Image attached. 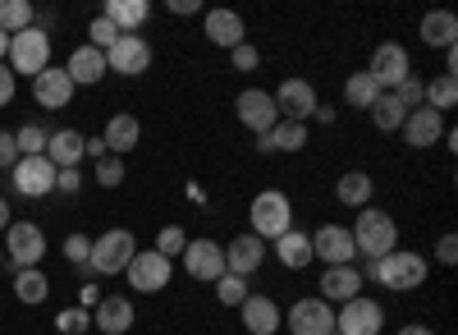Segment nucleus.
I'll return each mask as SVG.
<instances>
[{
	"label": "nucleus",
	"instance_id": "nucleus-1",
	"mask_svg": "<svg viewBox=\"0 0 458 335\" xmlns=\"http://www.w3.org/2000/svg\"><path fill=\"white\" fill-rule=\"evenodd\" d=\"M349 235H353L358 257H367V262H380V257H390L394 244H399L394 216H390V211H380V207H362V211H358V226H353Z\"/></svg>",
	"mask_w": 458,
	"mask_h": 335
},
{
	"label": "nucleus",
	"instance_id": "nucleus-2",
	"mask_svg": "<svg viewBox=\"0 0 458 335\" xmlns=\"http://www.w3.org/2000/svg\"><path fill=\"white\" fill-rule=\"evenodd\" d=\"M367 276L376 285H386L394 294H408L427 280V257L422 253H408V248H394L390 257H380V262H367Z\"/></svg>",
	"mask_w": 458,
	"mask_h": 335
},
{
	"label": "nucleus",
	"instance_id": "nucleus-3",
	"mask_svg": "<svg viewBox=\"0 0 458 335\" xmlns=\"http://www.w3.org/2000/svg\"><path fill=\"white\" fill-rule=\"evenodd\" d=\"M248 220H252V235H257L261 244H276L284 230H293V207H289V198H284L280 189H266V193L252 198Z\"/></svg>",
	"mask_w": 458,
	"mask_h": 335
},
{
	"label": "nucleus",
	"instance_id": "nucleus-4",
	"mask_svg": "<svg viewBox=\"0 0 458 335\" xmlns=\"http://www.w3.org/2000/svg\"><path fill=\"white\" fill-rule=\"evenodd\" d=\"M138 253V239L129 230H106L101 239H92V257H88V271L97 276H120Z\"/></svg>",
	"mask_w": 458,
	"mask_h": 335
},
{
	"label": "nucleus",
	"instance_id": "nucleus-5",
	"mask_svg": "<svg viewBox=\"0 0 458 335\" xmlns=\"http://www.w3.org/2000/svg\"><path fill=\"white\" fill-rule=\"evenodd\" d=\"M10 69L14 73H28V79H37V73L47 69V60H51V37H47V28H28V32H14L10 37Z\"/></svg>",
	"mask_w": 458,
	"mask_h": 335
},
{
	"label": "nucleus",
	"instance_id": "nucleus-6",
	"mask_svg": "<svg viewBox=\"0 0 458 335\" xmlns=\"http://www.w3.org/2000/svg\"><path fill=\"white\" fill-rule=\"evenodd\" d=\"M234 116H239V125L248 129V133H271L276 125H280V110H276V97L271 92H261V88H248V92H239L234 97Z\"/></svg>",
	"mask_w": 458,
	"mask_h": 335
},
{
	"label": "nucleus",
	"instance_id": "nucleus-7",
	"mask_svg": "<svg viewBox=\"0 0 458 335\" xmlns=\"http://www.w3.org/2000/svg\"><path fill=\"white\" fill-rule=\"evenodd\" d=\"M380 326H386V308L367 294H358L335 313V335H380Z\"/></svg>",
	"mask_w": 458,
	"mask_h": 335
},
{
	"label": "nucleus",
	"instance_id": "nucleus-8",
	"mask_svg": "<svg viewBox=\"0 0 458 335\" xmlns=\"http://www.w3.org/2000/svg\"><path fill=\"white\" fill-rule=\"evenodd\" d=\"M5 253H10V262L23 271V267H37L47 257V235L42 226H32V220H10V230H5Z\"/></svg>",
	"mask_w": 458,
	"mask_h": 335
},
{
	"label": "nucleus",
	"instance_id": "nucleus-9",
	"mask_svg": "<svg viewBox=\"0 0 458 335\" xmlns=\"http://www.w3.org/2000/svg\"><path fill=\"white\" fill-rule=\"evenodd\" d=\"M371 79H376V88L380 92H394L403 79H412V60H408V51L399 47V42H380L376 47V56H371Z\"/></svg>",
	"mask_w": 458,
	"mask_h": 335
},
{
	"label": "nucleus",
	"instance_id": "nucleus-10",
	"mask_svg": "<svg viewBox=\"0 0 458 335\" xmlns=\"http://www.w3.org/2000/svg\"><path fill=\"white\" fill-rule=\"evenodd\" d=\"M276 97V110L284 120H298V125H308L312 116H317V88L308 83V79H284L280 83V92H271Z\"/></svg>",
	"mask_w": 458,
	"mask_h": 335
},
{
	"label": "nucleus",
	"instance_id": "nucleus-11",
	"mask_svg": "<svg viewBox=\"0 0 458 335\" xmlns=\"http://www.w3.org/2000/svg\"><path fill=\"white\" fill-rule=\"evenodd\" d=\"M55 175H60V170H55L47 157H19L14 170H10L14 189H19L23 198H47V193L55 189Z\"/></svg>",
	"mask_w": 458,
	"mask_h": 335
},
{
	"label": "nucleus",
	"instance_id": "nucleus-12",
	"mask_svg": "<svg viewBox=\"0 0 458 335\" xmlns=\"http://www.w3.org/2000/svg\"><path fill=\"white\" fill-rule=\"evenodd\" d=\"M312 257H321L326 267H353L358 262V248H353L349 226H321L312 235Z\"/></svg>",
	"mask_w": 458,
	"mask_h": 335
},
{
	"label": "nucleus",
	"instance_id": "nucleus-13",
	"mask_svg": "<svg viewBox=\"0 0 458 335\" xmlns=\"http://www.w3.org/2000/svg\"><path fill=\"white\" fill-rule=\"evenodd\" d=\"M183 257V271L193 280H220L225 276V244H211V239H188V248L179 253Z\"/></svg>",
	"mask_w": 458,
	"mask_h": 335
},
{
	"label": "nucleus",
	"instance_id": "nucleus-14",
	"mask_svg": "<svg viewBox=\"0 0 458 335\" xmlns=\"http://www.w3.org/2000/svg\"><path fill=\"white\" fill-rule=\"evenodd\" d=\"M147 64H151V47L142 42L138 32H120V42L106 51V69L124 73V79H138V73H147Z\"/></svg>",
	"mask_w": 458,
	"mask_h": 335
},
{
	"label": "nucleus",
	"instance_id": "nucleus-15",
	"mask_svg": "<svg viewBox=\"0 0 458 335\" xmlns=\"http://www.w3.org/2000/svg\"><path fill=\"white\" fill-rule=\"evenodd\" d=\"M124 276H129V285L138 294H157V289L170 285V257H161L157 248H151V253H133V262L124 267Z\"/></svg>",
	"mask_w": 458,
	"mask_h": 335
},
{
	"label": "nucleus",
	"instance_id": "nucleus-16",
	"mask_svg": "<svg viewBox=\"0 0 458 335\" xmlns=\"http://www.w3.org/2000/svg\"><path fill=\"white\" fill-rule=\"evenodd\" d=\"M289 331L293 335H335V308L321 299H298L289 308Z\"/></svg>",
	"mask_w": 458,
	"mask_h": 335
},
{
	"label": "nucleus",
	"instance_id": "nucleus-17",
	"mask_svg": "<svg viewBox=\"0 0 458 335\" xmlns=\"http://www.w3.org/2000/svg\"><path fill=\"white\" fill-rule=\"evenodd\" d=\"M202 32H207V42L211 47H225V51H234L248 42V23L239 10H207L202 14Z\"/></svg>",
	"mask_w": 458,
	"mask_h": 335
},
{
	"label": "nucleus",
	"instance_id": "nucleus-18",
	"mask_svg": "<svg viewBox=\"0 0 458 335\" xmlns=\"http://www.w3.org/2000/svg\"><path fill=\"white\" fill-rule=\"evenodd\" d=\"M261 262H266V244H261L252 230L225 244V271H229V276H243V280H248Z\"/></svg>",
	"mask_w": 458,
	"mask_h": 335
},
{
	"label": "nucleus",
	"instance_id": "nucleus-19",
	"mask_svg": "<svg viewBox=\"0 0 458 335\" xmlns=\"http://www.w3.org/2000/svg\"><path fill=\"white\" fill-rule=\"evenodd\" d=\"M32 97L42 101L47 110H60V106H69V101H73V83H69L64 64H47L42 73H37V79H32Z\"/></svg>",
	"mask_w": 458,
	"mask_h": 335
},
{
	"label": "nucleus",
	"instance_id": "nucleus-20",
	"mask_svg": "<svg viewBox=\"0 0 458 335\" xmlns=\"http://www.w3.org/2000/svg\"><path fill=\"white\" fill-rule=\"evenodd\" d=\"M239 317H243V326H248V335H276L280 331V308H276V299H266V294H248V299L239 304Z\"/></svg>",
	"mask_w": 458,
	"mask_h": 335
},
{
	"label": "nucleus",
	"instance_id": "nucleus-21",
	"mask_svg": "<svg viewBox=\"0 0 458 335\" xmlns=\"http://www.w3.org/2000/svg\"><path fill=\"white\" fill-rule=\"evenodd\" d=\"M412 147H431V142H440L445 138V120L436 116L431 106H417V110H408V120H403V129H399Z\"/></svg>",
	"mask_w": 458,
	"mask_h": 335
},
{
	"label": "nucleus",
	"instance_id": "nucleus-22",
	"mask_svg": "<svg viewBox=\"0 0 458 335\" xmlns=\"http://www.w3.org/2000/svg\"><path fill=\"white\" fill-rule=\"evenodd\" d=\"M92 326H97L101 335H124V331L133 326V304L124 299V294H110V299H101V304H97Z\"/></svg>",
	"mask_w": 458,
	"mask_h": 335
},
{
	"label": "nucleus",
	"instance_id": "nucleus-23",
	"mask_svg": "<svg viewBox=\"0 0 458 335\" xmlns=\"http://www.w3.org/2000/svg\"><path fill=\"white\" fill-rule=\"evenodd\" d=\"M55 170H73L83 161V133L79 129H55L51 138H47V152H42Z\"/></svg>",
	"mask_w": 458,
	"mask_h": 335
},
{
	"label": "nucleus",
	"instance_id": "nucleus-24",
	"mask_svg": "<svg viewBox=\"0 0 458 335\" xmlns=\"http://www.w3.org/2000/svg\"><path fill=\"white\" fill-rule=\"evenodd\" d=\"M64 73H69V83H73V88H92V83H101V73H106V51H97V47H79V51L69 56Z\"/></svg>",
	"mask_w": 458,
	"mask_h": 335
},
{
	"label": "nucleus",
	"instance_id": "nucleus-25",
	"mask_svg": "<svg viewBox=\"0 0 458 335\" xmlns=\"http://www.w3.org/2000/svg\"><path fill=\"white\" fill-rule=\"evenodd\" d=\"M362 294V276H358V267H326V276H321V299L330 304H349V299H358Z\"/></svg>",
	"mask_w": 458,
	"mask_h": 335
},
{
	"label": "nucleus",
	"instance_id": "nucleus-26",
	"mask_svg": "<svg viewBox=\"0 0 458 335\" xmlns=\"http://www.w3.org/2000/svg\"><path fill=\"white\" fill-rule=\"evenodd\" d=\"M276 257H280V267L289 271H302V267H312L317 257H312V235H302V230H284L276 239Z\"/></svg>",
	"mask_w": 458,
	"mask_h": 335
},
{
	"label": "nucleus",
	"instance_id": "nucleus-27",
	"mask_svg": "<svg viewBox=\"0 0 458 335\" xmlns=\"http://www.w3.org/2000/svg\"><path fill=\"white\" fill-rule=\"evenodd\" d=\"M106 152H133L138 147V138H142V125H138V116H129V110H120V116H110V125H106Z\"/></svg>",
	"mask_w": 458,
	"mask_h": 335
},
{
	"label": "nucleus",
	"instance_id": "nucleus-28",
	"mask_svg": "<svg viewBox=\"0 0 458 335\" xmlns=\"http://www.w3.org/2000/svg\"><path fill=\"white\" fill-rule=\"evenodd\" d=\"M417 32H422V42L427 47H454V37H458V19L449 14V10H431L422 23H417Z\"/></svg>",
	"mask_w": 458,
	"mask_h": 335
},
{
	"label": "nucleus",
	"instance_id": "nucleus-29",
	"mask_svg": "<svg viewBox=\"0 0 458 335\" xmlns=\"http://www.w3.org/2000/svg\"><path fill=\"white\" fill-rule=\"evenodd\" d=\"M371 189H376V184H371V175L367 170H349V175H339V184H335V198L344 202V207H367L371 202Z\"/></svg>",
	"mask_w": 458,
	"mask_h": 335
},
{
	"label": "nucleus",
	"instance_id": "nucleus-30",
	"mask_svg": "<svg viewBox=\"0 0 458 335\" xmlns=\"http://www.w3.org/2000/svg\"><path fill=\"white\" fill-rule=\"evenodd\" d=\"M147 14H151L147 0H106V19L120 32H138L147 23Z\"/></svg>",
	"mask_w": 458,
	"mask_h": 335
},
{
	"label": "nucleus",
	"instance_id": "nucleus-31",
	"mask_svg": "<svg viewBox=\"0 0 458 335\" xmlns=\"http://www.w3.org/2000/svg\"><path fill=\"white\" fill-rule=\"evenodd\" d=\"M47 294H51V280L37 271V267H23V271H14V299L19 304H47Z\"/></svg>",
	"mask_w": 458,
	"mask_h": 335
},
{
	"label": "nucleus",
	"instance_id": "nucleus-32",
	"mask_svg": "<svg viewBox=\"0 0 458 335\" xmlns=\"http://www.w3.org/2000/svg\"><path fill=\"white\" fill-rule=\"evenodd\" d=\"M367 116H371V125H376L380 133H399V129H403V120H408V110H403L390 92H380V97H376V106L367 110Z\"/></svg>",
	"mask_w": 458,
	"mask_h": 335
},
{
	"label": "nucleus",
	"instance_id": "nucleus-33",
	"mask_svg": "<svg viewBox=\"0 0 458 335\" xmlns=\"http://www.w3.org/2000/svg\"><path fill=\"white\" fill-rule=\"evenodd\" d=\"M266 138H271V152H302V147H308V125H298V120H280Z\"/></svg>",
	"mask_w": 458,
	"mask_h": 335
},
{
	"label": "nucleus",
	"instance_id": "nucleus-34",
	"mask_svg": "<svg viewBox=\"0 0 458 335\" xmlns=\"http://www.w3.org/2000/svg\"><path fill=\"white\" fill-rule=\"evenodd\" d=\"M32 5L28 0H0V32L5 37H14V32H28L32 28Z\"/></svg>",
	"mask_w": 458,
	"mask_h": 335
},
{
	"label": "nucleus",
	"instance_id": "nucleus-35",
	"mask_svg": "<svg viewBox=\"0 0 458 335\" xmlns=\"http://www.w3.org/2000/svg\"><path fill=\"white\" fill-rule=\"evenodd\" d=\"M376 97H380V88H376V79L362 69V73H353L349 83H344V101H349L353 110H371L376 106Z\"/></svg>",
	"mask_w": 458,
	"mask_h": 335
},
{
	"label": "nucleus",
	"instance_id": "nucleus-36",
	"mask_svg": "<svg viewBox=\"0 0 458 335\" xmlns=\"http://www.w3.org/2000/svg\"><path fill=\"white\" fill-rule=\"evenodd\" d=\"M454 101H458V83H454V73H440V79H431L427 83V106L436 110H454Z\"/></svg>",
	"mask_w": 458,
	"mask_h": 335
},
{
	"label": "nucleus",
	"instance_id": "nucleus-37",
	"mask_svg": "<svg viewBox=\"0 0 458 335\" xmlns=\"http://www.w3.org/2000/svg\"><path fill=\"white\" fill-rule=\"evenodd\" d=\"M47 129H37V125H23V129H14V147H19V157H42L47 152Z\"/></svg>",
	"mask_w": 458,
	"mask_h": 335
},
{
	"label": "nucleus",
	"instance_id": "nucleus-38",
	"mask_svg": "<svg viewBox=\"0 0 458 335\" xmlns=\"http://www.w3.org/2000/svg\"><path fill=\"white\" fill-rule=\"evenodd\" d=\"M216 299H220L225 308H239V304L248 299V280H243V276H229V271H225V276L216 280Z\"/></svg>",
	"mask_w": 458,
	"mask_h": 335
},
{
	"label": "nucleus",
	"instance_id": "nucleus-39",
	"mask_svg": "<svg viewBox=\"0 0 458 335\" xmlns=\"http://www.w3.org/2000/svg\"><path fill=\"white\" fill-rule=\"evenodd\" d=\"M390 97H394L403 110H417V106H427V83H422V79H403Z\"/></svg>",
	"mask_w": 458,
	"mask_h": 335
},
{
	"label": "nucleus",
	"instance_id": "nucleus-40",
	"mask_svg": "<svg viewBox=\"0 0 458 335\" xmlns=\"http://www.w3.org/2000/svg\"><path fill=\"white\" fill-rule=\"evenodd\" d=\"M114 42H120V28H114L106 14H101L97 23H88V47H97V51H110Z\"/></svg>",
	"mask_w": 458,
	"mask_h": 335
},
{
	"label": "nucleus",
	"instance_id": "nucleus-41",
	"mask_svg": "<svg viewBox=\"0 0 458 335\" xmlns=\"http://www.w3.org/2000/svg\"><path fill=\"white\" fill-rule=\"evenodd\" d=\"M97 184H101V189H120V184H124V161L120 157H101L97 161Z\"/></svg>",
	"mask_w": 458,
	"mask_h": 335
},
{
	"label": "nucleus",
	"instance_id": "nucleus-42",
	"mask_svg": "<svg viewBox=\"0 0 458 335\" xmlns=\"http://www.w3.org/2000/svg\"><path fill=\"white\" fill-rule=\"evenodd\" d=\"M183 248H188V235H183L179 226H165V230L157 235V253H161V257H179Z\"/></svg>",
	"mask_w": 458,
	"mask_h": 335
},
{
	"label": "nucleus",
	"instance_id": "nucleus-43",
	"mask_svg": "<svg viewBox=\"0 0 458 335\" xmlns=\"http://www.w3.org/2000/svg\"><path fill=\"white\" fill-rule=\"evenodd\" d=\"M64 257H69V262H79V267H88L92 239H88V235H69V239H64Z\"/></svg>",
	"mask_w": 458,
	"mask_h": 335
},
{
	"label": "nucleus",
	"instance_id": "nucleus-44",
	"mask_svg": "<svg viewBox=\"0 0 458 335\" xmlns=\"http://www.w3.org/2000/svg\"><path fill=\"white\" fill-rule=\"evenodd\" d=\"M55 326H60V331H69V335H79V331H88V326H92V317L73 308V313H60V317H55Z\"/></svg>",
	"mask_w": 458,
	"mask_h": 335
},
{
	"label": "nucleus",
	"instance_id": "nucleus-45",
	"mask_svg": "<svg viewBox=\"0 0 458 335\" xmlns=\"http://www.w3.org/2000/svg\"><path fill=\"white\" fill-rule=\"evenodd\" d=\"M14 161H19L14 133H5V129H0V170H14Z\"/></svg>",
	"mask_w": 458,
	"mask_h": 335
},
{
	"label": "nucleus",
	"instance_id": "nucleus-46",
	"mask_svg": "<svg viewBox=\"0 0 458 335\" xmlns=\"http://www.w3.org/2000/svg\"><path fill=\"white\" fill-rule=\"evenodd\" d=\"M257 64H261V56H257V47H252V42L234 47V69H243V73H248V69H257Z\"/></svg>",
	"mask_w": 458,
	"mask_h": 335
},
{
	"label": "nucleus",
	"instance_id": "nucleus-47",
	"mask_svg": "<svg viewBox=\"0 0 458 335\" xmlns=\"http://www.w3.org/2000/svg\"><path fill=\"white\" fill-rule=\"evenodd\" d=\"M436 257L445 267H454L458 262V235H440V244H436Z\"/></svg>",
	"mask_w": 458,
	"mask_h": 335
},
{
	"label": "nucleus",
	"instance_id": "nucleus-48",
	"mask_svg": "<svg viewBox=\"0 0 458 335\" xmlns=\"http://www.w3.org/2000/svg\"><path fill=\"white\" fill-rule=\"evenodd\" d=\"M10 101H14V69L0 64V106H10Z\"/></svg>",
	"mask_w": 458,
	"mask_h": 335
},
{
	"label": "nucleus",
	"instance_id": "nucleus-49",
	"mask_svg": "<svg viewBox=\"0 0 458 335\" xmlns=\"http://www.w3.org/2000/svg\"><path fill=\"white\" fill-rule=\"evenodd\" d=\"M79 184H83L79 170H60V175H55V189H64V193H79Z\"/></svg>",
	"mask_w": 458,
	"mask_h": 335
},
{
	"label": "nucleus",
	"instance_id": "nucleus-50",
	"mask_svg": "<svg viewBox=\"0 0 458 335\" xmlns=\"http://www.w3.org/2000/svg\"><path fill=\"white\" fill-rule=\"evenodd\" d=\"M170 14H202L198 0H170Z\"/></svg>",
	"mask_w": 458,
	"mask_h": 335
},
{
	"label": "nucleus",
	"instance_id": "nucleus-51",
	"mask_svg": "<svg viewBox=\"0 0 458 335\" xmlns=\"http://www.w3.org/2000/svg\"><path fill=\"white\" fill-rule=\"evenodd\" d=\"M399 335H436V331H431V326H417V322H412V326H403Z\"/></svg>",
	"mask_w": 458,
	"mask_h": 335
},
{
	"label": "nucleus",
	"instance_id": "nucleus-52",
	"mask_svg": "<svg viewBox=\"0 0 458 335\" xmlns=\"http://www.w3.org/2000/svg\"><path fill=\"white\" fill-rule=\"evenodd\" d=\"M0 230H10V202L0 198Z\"/></svg>",
	"mask_w": 458,
	"mask_h": 335
},
{
	"label": "nucleus",
	"instance_id": "nucleus-53",
	"mask_svg": "<svg viewBox=\"0 0 458 335\" xmlns=\"http://www.w3.org/2000/svg\"><path fill=\"white\" fill-rule=\"evenodd\" d=\"M5 56H10V37L0 32V64H5Z\"/></svg>",
	"mask_w": 458,
	"mask_h": 335
},
{
	"label": "nucleus",
	"instance_id": "nucleus-54",
	"mask_svg": "<svg viewBox=\"0 0 458 335\" xmlns=\"http://www.w3.org/2000/svg\"><path fill=\"white\" fill-rule=\"evenodd\" d=\"M0 262H5V253H0Z\"/></svg>",
	"mask_w": 458,
	"mask_h": 335
}]
</instances>
